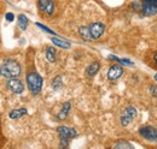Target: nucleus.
Here are the masks:
<instances>
[{"mask_svg":"<svg viewBox=\"0 0 157 149\" xmlns=\"http://www.w3.org/2000/svg\"><path fill=\"white\" fill-rule=\"evenodd\" d=\"M0 74L5 78H13L21 74L20 64L13 59H6L0 66Z\"/></svg>","mask_w":157,"mask_h":149,"instance_id":"1","label":"nucleus"},{"mask_svg":"<svg viewBox=\"0 0 157 149\" xmlns=\"http://www.w3.org/2000/svg\"><path fill=\"white\" fill-rule=\"evenodd\" d=\"M42 77L38 72H30L27 76V84L30 90V93L34 95H38L42 89Z\"/></svg>","mask_w":157,"mask_h":149,"instance_id":"2","label":"nucleus"},{"mask_svg":"<svg viewBox=\"0 0 157 149\" xmlns=\"http://www.w3.org/2000/svg\"><path fill=\"white\" fill-rule=\"evenodd\" d=\"M57 132H58L59 140H60V147L62 148H67L69 146V141L74 137H76L78 132L75 129L68 128V126H59L57 128Z\"/></svg>","mask_w":157,"mask_h":149,"instance_id":"3","label":"nucleus"},{"mask_svg":"<svg viewBox=\"0 0 157 149\" xmlns=\"http://www.w3.org/2000/svg\"><path fill=\"white\" fill-rule=\"evenodd\" d=\"M140 12L143 16L151 17L157 13V0H141Z\"/></svg>","mask_w":157,"mask_h":149,"instance_id":"4","label":"nucleus"},{"mask_svg":"<svg viewBox=\"0 0 157 149\" xmlns=\"http://www.w3.org/2000/svg\"><path fill=\"white\" fill-rule=\"evenodd\" d=\"M137 114L138 112L136 107H133V106L126 107L123 113H122V115H121V119H120L121 120V125L122 126H128L131 124V122L137 117Z\"/></svg>","mask_w":157,"mask_h":149,"instance_id":"5","label":"nucleus"},{"mask_svg":"<svg viewBox=\"0 0 157 149\" xmlns=\"http://www.w3.org/2000/svg\"><path fill=\"white\" fill-rule=\"evenodd\" d=\"M139 135L149 142H157V129L154 126L146 125L139 129Z\"/></svg>","mask_w":157,"mask_h":149,"instance_id":"6","label":"nucleus"},{"mask_svg":"<svg viewBox=\"0 0 157 149\" xmlns=\"http://www.w3.org/2000/svg\"><path fill=\"white\" fill-rule=\"evenodd\" d=\"M7 88L15 94H22L24 92V85L20 79H17V77L13 78H9L7 81Z\"/></svg>","mask_w":157,"mask_h":149,"instance_id":"7","label":"nucleus"},{"mask_svg":"<svg viewBox=\"0 0 157 149\" xmlns=\"http://www.w3.org/2000/svg\"><path fill=\"white\" fill-rule=\"evenodd\" d=\"M90 33H91V36L92 40H97L99 37L104 34V30H105V25L100 22H96V23H92L90 27Z\"/></svg>","mask_w":157,"mask_h":149,"instance_id":"8","label":"nucleus"},{"mask_svg":"<svg viewBox=\"0 0 157 149\" xmlns=\"http://www.w3.org/2000/svg\"><path fill=\"white\" fill-rule=\"evenodd\" d=\"M123 74V69L120 65H113L109 70H108V78L110 81H116Z\"/></svg>","mask_w":157,"mask_h":149,"instance_id":"9","label":"nucleus"},{"mask_svg":"<svg viewBox=\"0 0 157 149\" xmlns=\"http://www.w3.org/2000/svg\"><path fill=\"white\" fill-rule=\"evenodd\" d=\"M99 70H100V64H99L98 61H94V63H92V64L86 69V74H87L88 77H94L96 74H98Z\"/></svg>","mask_w":157,"mask_h":149,"instance_id":"10","label":"nucleus"},{"mask_svg":"<svg viewBox=\"0 0 157 149\" xmlns=\"http://www.w3.org/2000/svg\"><path fill=\"white\" fill-rule=\"evenodd\" d=\"M70 108H71V104H70L69 101L64 102V105H63L62 110H60V112H59L58 115H57V118H58L59 120H64V119L68 117V114H69V111H70Z\"/></svg>","mask_w":157,"mask_h":149,"instance_id":"11","label":"nucleus"},{"mask_svg":"<svg viewBox=\"0 0 157 149\" xmlns=\"http://www.w3.org/2000/svg\"><path fill=\"white\" fill-rule=\"evenodd\" d=\"M78 34L80 36L82 37L85 41H91L92 36H91V33H90V28L88 27H80L78 28Z\"/></svg>","mask_w":157,"mask_h":149,"instance_id":"12","label":"nucleus"},{"mask_svg":"<svg viewBox=\"0 0 157 149\" xmlns=\"http://www.w3.org/2000/svg\"><path fill=\"white\" fill-rule=\"evenodd\" d=\"M51 41H52L53 45L58 46V47H60V48H64V49H69V48H70V43H69L68 41L60 40V38H57V37H52Z\"/></svg>","mask_w":157,"mask_h":149,"instance_id":"13","label":"nucleus"},{"mask_svg":"<svg viewBox=\"0 0 157 149\" xmlns=\"http://www.w3.org/2000/svg\"><path fill=\"white\" fill-rule=\"evenodd\" d=\"M27 113H28V111L25 108H18V110H13V111L10 112L9 117L11 119H20L22 115H25Z\"/></svg>","mask_w":157,"mask_h":149,"instance_id":"14","label":"nucleus"},{"mask_svg":"<svg viewBox=\"0 0 157 149\" xmlns=\"http://www.w3.org/2000/svg\"><path fill=\"white\" fill-rule=\"evenodd\" d=\"M56 49L53 47H47L46 48V59L50 63H55L56 61Z\"/></svg>","mask_w":157,"mask_h":149,"instance_id":"15","label":"nucleus"},{"mask_svg":"<svg viewBox=\"0 0 157 149\" xmlns=\"http://www.w3.org/2000/svg\"><path fill=\"white\" fill-rule=\"evenodd\" d=\"M114 148H116V149H122V148L132 149L133 148V144H131L129 142H127V141H124V140H121V141H118L117 143H115V144H114Z\"/></svg>","mask_w":157,"mask_h":149,"instance_id":"16","label":"nucleus"},{"mask_svg":"<svg viewBox=\"0 0 157 149\" xmlns=\"http://www.w3.org/2000/svg\"><path fill=\"white\" fill-rule=\"evenodd\" d=\"M62 85H63V78H62V76H56L53 78V81H52V88L55 90H58Z\"/></svg>","mask_w":157,"mask_h":149,"instance_id":"17","label":"nucleus"},{"mask_svg":"<svg viewBox=\"0 0 157 149\" xmlns=\"http://www.w3.org/2000/svg\"><path fill=\"white\" fill-rule=\"evenodd\" d=\"M18 25L22 30H25L28 27V18L24 15H20L18 16Z\"/></svg>","mask_w":157,"mask_h":149,"instance_id":"18","label":"nucleus"},{"mask_svg":"<svg viewBox=\"0 0 157 149\" xmlns=\"http://www.w3.org/2000/svg\"><path fill=\"white\" fill-rule=\"evenodd\" d=\"M109 59H110V60L118 61V63L122 64V65H133V63H132L129 59H121V58H117V56H109Z\"/></svg>","mask_w":157,"mask_h":149,"instance_id":"19","label":"nucleus"},{"mask_svg":"<svg viewBox=\"0 0 157 149\" xmlns=\"http://www.w3.org/2000/svg\"><path fill=\"white\" fill-rule=\"evenodd\" d=\"M53 12H55V2H53L52 0H50V2H48V5H47V7H46V10H45V13H46V15H48V16H52V15H53Z\"/></svg>","mask_w":157,"mask_h":149,"instance_id":"20","label":"nucleus"},{"mask_svg":"<svg viewBox=\"0 0 157 149\" xmlns=\"http://www.w3.org/2000/svg\"><path fill=\"white\" fill-rule=\"evenodd\" d=\"M48 2H50V0H38V6H39L40 11L45 12V10H46Z\"/></svg>","mask_w":157,"mask_h":149,"instance_id":"21","label":"nucleus"},{"mask_svg":"<svg viewBox=\"0 0 157 149\" xmlns=\"http://www.w3.org/2000/svg\"><path fill=\"white\" fill-rule=\"evenodd\" d=\"M36 25H38V27H39L40 29H42V30H45V31H47V33H50V34H51V35H57V34H56V33H55V31H52V30H51V29H48V28H47V27H45V25H42V24H40V23H36Z\"/></svg>","mask_w":157,"mask_h":149,"instance_id":"22","label":"nucleus"},{"mask_svg":"<svg viewBox=\"0 0 157 149\" xmlns=\"http://www.w3.org/2000/svg\"><path fill=\"white\" fill-rule=\"evenodd\" d=\"M149 90H150V93H151V95H152V96L157 97V87H156V85H150Z\"/></svg>","mask_w":157,"mask_h":149,"instance_id":"23","label":"nucleus"},{"mask_svg":"<svg viewBox=\"0 0 157 149\" xmlns=\"http://www.w3.org/2000/svg\"><path fill=\"white\" fill-rule=\"evenodd\" d=\"M5 17H6V20H9V22H13V19H15V15H13V13H11V12H7Z\"/></svg>","mask_w":157,"mask_h":149,"instance_id":"24","label":"nucleus"},{"mask_svg":"<svg viewBox=\"0 0 157 149\" xmlns=\"http://www.w3.org/2000/svg\"><path fill=\"white\" fill-rule=\"evenodd\" d=\"M154 61H155V64L157 65V53H155V54H154Z\"/></svg>","mask_w":157,"mask_h":149,"instance_id":"25","label":"nucleus"},{"mask_svg":"<svg viewBox=\"0 0 157 149\" xmlns=\"http://www.w3.org/2000/svg\"><path fill=\"white\" fill-rule=\"evenodd\" d=\"M154 78H155V81L157 82V72H156V74H155V77H154Z\"/></svg>","mask_w":157,"mask_h":149,"instance_id":"26","label":"nucleus"},{"mask_svg":"<svg viewBox=\"0 0 157 149\" xmlns=\"http://www.w3.org/2000/svg\"><path fill=\"white\" fill-rule=\"evenodd\" d=\"M10 1H17V0H10Z\"/></svg>","mask_w":157,"mask_h":149,"instance_id":"27","label":"nucleus"}]
</instances>
